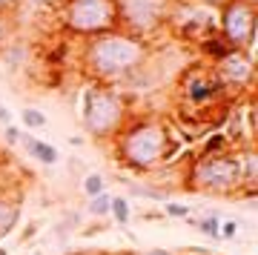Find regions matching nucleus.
<instances>
[{"label": "nucleus", "mask_w": 258, "mask_h": 255, "mask_svg": "<svg viewBox=\"0 0 258 255\" xmlns=\"http://www.w3.org/2000/svg\"><path fill=\"white\" fill-rule=\"evenodd\" d=\"M112 149L126 172L152 175L172 161V126L158 115H129L123 129L112 138Z\"/></svg>", "instance_id": "1"}, {"label": "nucleus", "mask_w": 258, "mask_h": 255, "mask_svg": "<svg viewBox=\"0 0 258 255\" xmlns=\"http://www.w3.org/2000/svg\"><path fill=\"white\" fill-rule=\"evenodd\" d=\"M149 60V43L138 37L123 35L120 29L106 35L83 40L81 49V69L86 81L115 86L120 78H126L132 69Z\"/></svg>", "instance_id": "2"}, {"label": "nucleus", "mask_w": 258, "mask_h": 255, "mask_svg": "<svg viewBox=\"0 0 258 255\" xmlns=\"http://www.w3.org/2000/svg\"><path fill=\"white\" fill-rule=\"evenodd\" d=\"M184 181L181 186L198 195H218V198H232L241 192V172L238 161L232 152L224 155H192L184 166Z\"/></svg>", "instance_id": "3"}, {"label": "nucleus", "mask_w": 258, "mask_h": 255, "mask_svg": "<svg viewBox=\"0 0 258 255\" xmlns=\"http://www.w3.org/2000/svg\"><path fill=\"white\" fill-rule=\"evenodd\" d=\"M178 100H181V109L189 112L192 118L204 115V118L212 120V109H227L232 95L218 81L212 63L201 60V63L186 66L181 72V78H178Z\"/></svg>", "instance_id": "4"}, {"label": "nucleus", "mask_w": 258, "mask_h": 255, "mask_svg": "<svg viewBox=\"0 0 258 255\" xmlns=\"http://www.w3.org/2000/svg\"><path fill=\"white\" fill-rule=\"evenodd\" d=\"M129 98L115 86L92 83L83 100V129L95 141H112L129 120Z\"/></svg>", "instance_id": "5"}, {"label": "nucleus", "mask_w": 258, "mask_h": 255, "mask_svg": "<svg viewBox=\"0 0 258 255\" xmlns=\"http://www.w3.org/2000/svg\"><path fill=\"white\" fill-rule=\"evenodd\" d=\"M175 0H112L115 6V23L123 35L152 40L169 26V12Z\"/></svg>", "instance_id": "6"}, {"label": "nucleus", "mask_w": 258, "mask_h": 255, "mask_svg": "<svg viewBox=\"0 0 258 255\" xmlns=\"http://www.w3.org/2000/svg\"><path fill=\"white\" fill-rule=\"evenodd\" d=\"M57 20H60V29L66 35L81 37V40H89V37L118 29L112 0H60Z\"/></svg>", "instance_id": "7"}, {"label": "nucleus", "mask_w": 258, "mask_h": 255, "mask_svg": "<svg viewBox=\"0 0 258 255\" xmlns=\"http://www.w3.org/2000/svg\"><path fill=\"white\" fill-rule=\"evenodd\" d=\"M255 20L258 9L255 3L247 0H227L218 9V35L241 52L252 55V40H255Z\"/></svg>", "instance_id": "8"}, {"label": "nucleus", "mask_w": 258, "mask_h": 255, "mask_svg": "<svg viewBox=\"0 0 258 255\" xmlns=\"http://www.w3.org/2000/svg\"><path fill=\"white\" fill-rule=\"evenodd\" d=\"M218 81L227 86L232 98H238L241 92L252 89V81H255V66H252V55L249 52H241V49H232L227 57H221L218 63H212Z\"/></svg>", "instance_id": "9"}, {"label": "nucleus", "mask_w": 258, "mask_h": 255, "mask_svg": "<svg viewBox=\"0 0 258 255\" xmlns=\"http://www.w3.org/2000/svg\"><path fill=\"white\" fill-rule=\"evenodd\" d=\"M232 155L238 161V172H241V192L238 195L255 198L258 195V152H255V144L235 146Z\"/></svg>", "instance_id": "10"}, {"label": "nucleus", "mask_w": 258, "mask_h": 255, "mask_svg": "<svg viewBox=\"0 0 258 255\" xmlns=\"http://www.w3.org/2000/svg\"><path fill=\"white\" fill-rule=\"evenodd\" d=\"M20 144L26 146V152L35 161H40V164H46V166H55L57 161H60V152H57L52 144H46V141H40V138H35V135H26L23 132V138H20Z\"/></svg>", "instance_id": "11"}, {"label": "nucleus", "mask_w": 258, "mask_h": 255, "mask_svg": "<svg viewBox=\"0 0 258 255\" xmlns=\"http://www.w3.org/2000/svg\"><path fill=\"white\" fill-rule=\"evenodd\" d=\"M198 49H201V55L207 57V63H218L221 57H227L232 52V46L224 40L218 32H210V35L204 37L201 43H198Z\"/></svg>", "instance_id": "12"}, {"label": "nucleus", "mask_w": 258, "mask_h": 255, "mask_svg": "<svg viewBox=\"0 0 258 255\" xmlns=\"http://www.w3.org/2000/svg\"><path fill=\"white\" fill-rule=\"evenodd\" d=\"M224 152H232L230 138L224 132H212V135L204 138V146L198 149V155H224Z\"/></svg>", "instance_id": "13"}, {"label": "nucleus", "mask_w": 258, "mask_h": 255, "mask_svg": "<svg viewBox=\"0 0 258 255\" xmlns=\"http://www.w3.org/2000/svg\"><path fill=\"white\" fill-rule=\"evenodd\" d=\"M186 221H189L198 232H204L207 238H212V241L218 238V229H221V215H218V212H210V215H204V218H192V215H189Z\"/></svg>", "instance_id": "14"}, {"label": "nucleus", "mask_w": 258, "mask_h": 255, "mask_svg": "<svg viewBox=\"0 0 258 255\" xmlns=\"http://www.w3.org/2000/svg\"><path fill=\"white\" fill-rule=\"evenodd\" d=\"M109 215L115 218V224H120V227H129V218H132V207H129V198H126V195H112Z\"/></svg>", "instance_id": "15"}, {"label": "nucleus", "mask_w": 258, "mask_h": 255, "mask_svg": "<svg viewBox=\"0 0 258 255\" xmlns=\"http://www.w3.org/2000/svg\"><path fill=\"white\" fill-rule=\"evenodd\" d=\"M3 57H6V66L12 72H18L20 66L26 63V46L23 43H6L3 46Z\"/></svg>", "instance_id": "16"}, {"label": "nucleus", "mask_w": 258, "mask_h": 255, "mask_svg": "<svg viewBox=\"0 0 258 255\" xmlns=\"http://www.w3.org/2000/svg\"><path fill=\"white\" fill-rule=\"evenodd\" d=\"M109 204H112V195L106 189L101 192V195H95V198H89V204H86V210H89V215H95V218H109Z\"/></svg>", "instance_id": "17"}, {"label": "nucleus", "mask_w": 258, "mask_h": 255, "mask_svg": "<svg viewBox=\"0 0 258 255\" xmlns=\"http://www.w3.org/2000/svg\"><path fill=\"white\" fill-rule=\"evenodd\" d=\"M106 189V178L98 172H89L83 178V192H86V198H95V195H101Z\"/></svg>", "instance_id": "18"}, {"label": "nucleus", "mask_w": 258, "mask_h": 255, "mask_svg": "<svg viewBox=\"0 0 258 255\" xmlns=\"http://www.w3.org/2000/svg\"><path fill=\"white\" fill-rule=\"evenodd\" d=\"M164 218H178V221H186L192 212H189V207L186 204H178V201H166L164 204Z\"/></svg>", "instance_id": "19"}, {"label": "nucleus", "mask_w": 258, "mask_h": 255, "mask_svg": "<svg viewBox=\"0 0 258 255\" xmlns=\"http://www.w3.org/2000/svg\"><path fill=\"white\" fill-rule=\"evenodd\" d=\"M20 118H23V126L26 129H43L46 126V115H43L40 109H23Z\"/></svg>", "instance_id": "20"}, {"label": "nucleus", "mask_w": 258, "mask_h": 255, "mask_svg": "<svg viewBox=\"0 0 258 255\" xmlns=\"http://www.w3.org/2000/svg\"><path fill=\"white\" fill-rule=\"evenodd\" d=\"M129 189L135 195H144V198H152V201H166V192L164 189H152L147 183H129Z\"/></svg>", "instance_id": "21"}, {"label": "nucleus", "mask_w": 258, "mask_h": 255, "mask_svg": "<svg viewBox=\"0 0 258 255\" xmlns=\"http://www.w3.org/2000/svg\"><path fill=\"white\" fill-rule=\"evenodd\" d=\"M238 235V221L235 218H227L221 221V229H218V238H224V241H230V238Z\"/></svg>", "instance_id": "22"}, {"label": "nucleus", "mask_w": 258, "mask_h": 255, "mask_svg": "<svg viewBox=\"0 0 258 255\" xmlns=\"http://www.w3.org/2000/svg\"><path fill=\"white\" fill-rule=\"evenodd\" d=\"M20 6H23V0H0V18H12V15H18Z\"/></svg>", "instance_id": "23"}, {"label": "nucleus", "mask_w": 258, "mask_h": 255, "mask_svg": "<svg viewBox=\"0 0 258 255\" xmlns=\"http://www.w3.org/2000/svg\"><path fill=\"white\" fill-rule=\"evenodd\" d=\"M3 138H6V144H9V146H15V144H20L23 132H20L15 123H6V132H3Z\"/></svg>", "instance_id": "24"}, {"label": "nucleus", "mask_w": 258, "mask_h": 255, "mask_svg": "<svg viewBox=\"0 0 258 255\" xmlns=\"http://www.w3.org/2000/svg\"><path fill=\"white\" fill-rule=\"evenodd\" d=\"M6 40H9V23H6V18H0V49L6 46Z\"/></svg>", "instance_id": "25"}, {"label": "nucleus", "mask_w": 258, "mask_h": 255, "mask_svg": "<svg viewBox=\"0 0 258 255\" xmlns=\"http://www.w3.org/2000/svg\"><path fill=\"white\" fill-rule=\"evenodd\" d=\"M0 123H12V109L0 100Z\"/></svg>", "instance_id": "26"}, {"label": "nucleus", "mask_w": 258, "mask_h": 255, "mask_svg": "<svg viewBox=\"0 0 258 255\" xmlns=\"http://www.w3.org/2000/svg\"><path fill=\"white\" fill-rule=\"evenodd\" d=\"M192 3H201V6H210V9H221L227 0H192Z\"/></svg>", "instance_id": "27"}, {"label": "nucleus", "mask_w": 258, "mask_h": 255, "mask_svg": "<svg viewBox=\"0 0 258 255\" xmlns=\"http://www.w3.org/2000/svg\"><path fill=\"white\" fill-rule=\"evenodd\" d=\"M103 229H106V224H95V227H86V229H83V235L92 238V235H98V232H103Z\"/></svg>", "instance_id": "28"}, {"label": "nucleus", "mask_w": 258, "mask_h": 255, "mask_svg": "<svg viewBox=\"0 0 258 255\" xmlns=\"http://www.w3.org/2000/svg\"><path fill=\"white\" fill-rule=\"evenodd\" d=\"M141 218H144V221H161V218H164V212L149 210V212H141Z\"/></svg>", "instance_id": "29"}, {"label": "nucleus", "mask_w": 258, "mask_h": 255, "mask_svg": "<svg viewBox=\"0 0 258 255\" xmlns=\"http://www.w3.org/2000/svg\"><path fill=\"white\" fill-rule=\"evenodd\" d=\"M138 255H178V252H169V249H147V252H138Z\"/></svg>", "instance_id": "30"}, {"label": "nucleus", "mask_w": 258, "mask_h": 255, "mask_svg": "<svg viewBox=\"0 0 258 255\" xmlns=\"http://www.w3.org/2000/svg\"><path fill=\"white\" fill-rule=\"evenodd\" d=\"M23 3H26V0H23ZM29 3H43V0H29Z\"/></svg>", "instance_id": "31"}, {"label": "nucleus", "mask_w": 258, "mask_h": 255, "mask_svg": "<svg viewBox=\"0 0 258 255\" xmlns=\"http://www.w3.org/2000/svg\"><path fill=\"white\" fill-rule=\"evenodd\" d=\"M0 255H6V249H3V246H0Z\"/></svg>", "instance_id": "32"}, {"label": "nucleus", "mask_w": 258, "mask_h": 255, "mask_svg": "<svg viewBox=\"0 0 258 255\" xmlns=\"http://www.w3.org/2000/svg\"><path fill=\"white\" fill-rule=\"evenodd\" d=\"M247 3H258V0H247Z\"/></svg>", "instance_id": "33"}, {"label": "nucleus", "mask_w": 258, "mask_h": 255, "mask_svg": "<svg viewBox=\"0 0 258 255\" xmlns=\"http://www.w3.org/2000/svg\"><path fill=\"white\" fill-rule=\"evenodd\" d=\"M89 255H92V252H89ZM101 255H106V252H101Z\"/></svg>", "instance_id": "34"}]
</instances>
